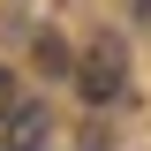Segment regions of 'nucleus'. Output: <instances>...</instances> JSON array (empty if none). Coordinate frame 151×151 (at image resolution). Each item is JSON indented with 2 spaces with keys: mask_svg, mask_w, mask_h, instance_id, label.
Instances as JSON below:
<instances>
[{
  "mask_svg": "<svg viewBox=\"0 0 151 151\" xmlns=\"http://www.w3.org/2000/svg\"><path fill=\"white\" fill-rule=\"evenodd\" d=\"M76 91L91 98V106H106V98L129 91V53H121V38H98L91 53L76 60Z\"/></svg>",
  "mask_w": 151,
  "mask_h": 151,
  "instance_id": "obj_1",
  "label": "nucleus"
},
{
  "mask_svg": "<svg viewBox=\"0 0 151 151\" xmlns=\"http://www.w3.org/2000/svg\"><path fill=\"white\" fill-rule=\"evenodd\" d=\"M45 136H53V129H45V106H30V98L0 121V144H8V151H45Z\"/></svg>",
  "mask_w": 151,
  "mask_h": 151,
  "instance_id": "obj_2",
  "label": "nucleus"
},
{
  "mask_svg": "<svg viewBox=\"0 0 151 151\" xmlns=\"http://www.w3.org/2000/svg\"><path fill=\"white\" fill-rule=\"evenodd\" d=\"M38 68H45V76H68V45H60V38H53V30L38 38Z\"/></svg>",
  "mask_w": 151,
  "mask_h": 151,
  "instance_id": "obj_3",
  "label": "nucleus"
},
{
  "mask_svg": "<svg viewBox=\"0 0 151 151\" xmlns=\"http://www.w3.org/2000/svg\"><path fill=\"white\" fill-rule=\"evenodd\" d=\"M15 106H23V91H15V76L0 68V121H8V113H15Z\"/></svg>",
  "mask_w": 151,
  "mask_h": 151,
  "instance_id": "obj_4",
  "label": "nucleus"
}]
</instances>
